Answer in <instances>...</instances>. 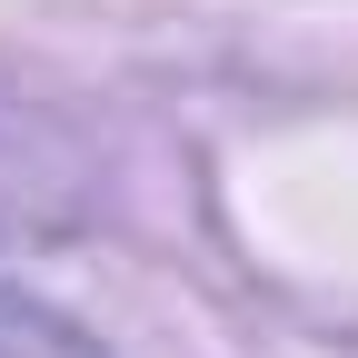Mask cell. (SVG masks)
Masks as SVG:
<instances>
[{
    "label": "cell",
    "mask_w": 358,
    "mask_h": 358,
    "mask_svg": "<svg viewBox=\"0 0 358 358\" xmlns=\"http://www.w3.org/2000/svg\"><path fill=\"white\" fill-rule=\"evenodd\" d=\"M0 358H100V338L70 329L60 308H40L20 289H0Z\"/></svg>",
    "instance_id": "1"
}]
</instances>
